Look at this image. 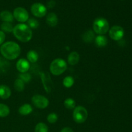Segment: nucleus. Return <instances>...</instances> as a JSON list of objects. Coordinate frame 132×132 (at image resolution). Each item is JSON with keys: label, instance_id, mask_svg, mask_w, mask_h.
<instances>
[{"label": "nucleus", "instance_id": "nucleus-1", "mask_svg": "<svg viewBox=\"0 0 132 132\" xmlns=\"http://www.w3.org/2000/svg\"><path fill=\"white\" fill-rule=\"evenodd\" d=\"M3 56L9 60H14L19 56L21 48L18 43L14 41H8L3 44L0 48Z\"/></svg>", "mask_w": 132, "mask_h": 132}, {"label": "nucleus", "instance_id": "nucleus-2", "mask_svg": "<svg viewBox=\"0 0 132 132\" xmlns=\"http://www.w3.org/2000/svg\"><path fill=\"white\" fill-rule=\"evenodd\" d=\"M13 34L19 41L23 43L28 42L32 37V31L27 24L20 23L14 27Z\"/></svg>", "mask_w": 132, "mask_h": 132}, {"label": "nucleus", "instance_id": "nucleus-3", "mask_svg": "<svg viewBox=\"0 0 132 132\" xmlns=\"http://www.w3.org/2000/svg\"><path fill=\"white\" fill-rule=\"evenodd\" d=\"M67 69V62L63 59L57 58L52 61L50 65V71L54 76H60Z\"/></svg>", "mask_w": 132, "mask_h": 132}, {"label": "nucleus", "instance_id": "nucleus-4", "mask_svg": "<svg viewBox=\"0 0 132 132\" xmlns=\"http://www.w3.org/2000/svg\"><path fill=\"white\" fill-rule=\"evenodd\" d=\"M109 23L105 18H96L93 23V30L99 35H104L109 31Z\"/></svg>", "mask_w": 132, "mask_h": 132}, {"label": "nucleus", "instance_id": "nucleus-5", "mask_svg": "<svg viewBox=\"0 0 132 132\" xmlns=\"http://www.w3.org/2000/svg\"><path fill=\"white\" fill-rule=\"evenodd\" d=\"M88 118V111L82 106H77L73 109V119L76 123L85 122Z\"/></svg>", "mask_w": 132, "mask_h": 132}, {"label": "nucleus", "instance_id": "nucleus-6", "mask_svg": "<svg viewBox=\"0 0 132 132\" xmlns=\"http://www.w3.org/2000/svg\"><path fill=\"white\" fill-rule=\"evenodd\" d=\"M14 19L21 23H24L29 19V14L27 10L23 7L15 8L13 12Z\"/></svg>", "mask_w": 132, "mask_h": 132}, {"label": "nucleus", "instance_id": "nucleus-7", "mask_svg": "<svg viewBox=\"0 0 132 132\" xmlns=\"http://www.w3.org/2000/svg\"><path fill=\"white\" fill-rule=\"evenodd\" d=\"M40 76H41V80L42 81V84L43 85L45 90L48 94L51 93L53 87H54V85H53V82L52 81L49 73L47 72L43 71L40 73Z\"/></svg>", "mask_w": 132, "mask_h": 132}, {"label": "nucleus", "instance_id": "nucleus-8", "mask_svg": "<svg viewBox=\"0 0 132 132\" xmlns=\"http://www.w3.org/2000/svg\"><path fill=\"white\" fill-rule=\"evenodd\" d=\"M32 102L34 105L39 109H45L49 105L48 99L43 95L39 94H36L32 97Z\"/></svg>", "mask_w": 132, "mask_h": 132}, {"label": "nucleus", "instance_id": "nucleus-9", "mask_svg": "<svg viewBox=\"0 0 132 132\" xmlns=\"http://www.w3.org/2000/svg\"><path fill=\"white\" fill-rule=\"evenodd\" d=\"M31 12L37 18H43L45 16L47 12L46 7L42 3H34L31 6Z\"/></svg>", "mask_w": 132, "mask_h": 132}, {"label": "nucleus", "instance_id": "nucleus-10", "mask_svg": "<svg viewBox=\"0 0 132 132\" xmlns=\"http://www.w3.org/2000/svg\"><path fill=\"white\" fill-rule=\"evenodd\" d=\"M125 31L122 27L118 25L113 26L109 30V36L114 41H120L123 37Z\"/></svg>", "mask_w": 132, "mask_h": 132}, {"label": "nucleus", "instance_id": "nucleus-11", "mask_svg": "<svg viewBox=\"0 0 132 132\" xmlns=\"http://www.w3.org/2000/svg\"><path fill=\"white\" fill-rule=\"evenodd\" d=\"M16 68L20 73H25V72H28V70L30 69L29 62L27 59L21 58L17 62Z\"/></svg>", "mask_w": 132, "mask_h": 132}, {"label": "nucleus", "instance_id": "nucleus-12", "mask_svg": "<svg viewBox=\"0 0 132 132\" xmlns=\"http://www.w3.org/2000/svg\"><path fill=\"white\" fill-rule=\"evenodd\" d=\"M46 21L47 24L50 27H55L58 23V18L55 13L50 12L46 16Z\"/></svg>", "mask_w": 132, "mask_h": 132}, {"label": "nucleus", "instance_id": "nucleus-13", "mask_svg": "<svg viewBox=\"0 0 132 132\" xmlns=\"http://www.w3.org/2000/svg\"><path fill=\"white\" fill-rule=\"evenodd\" d=\"M11 95V90L6 85H0V98L2 99H7Z\"/></svg>", "mask_w": 132, "mask_h": 132}, {"label": "nucleus", "instance_id": "nucleus-14", "mask_svg": "<svg viewBox=\"0 0 132 132\" xmlns=\"http://www.w3.org/2000/svg\"><path fill=\"white\" fill-rule=\"evenodd\" d=\"M80 60V55L77 52H72L68 56V64L74 66L79 63Z\"/></svg>", "mask_w": 132, "mask_h": 132}, {"label": "nucleus", "instance_id": "nucleus-15", "mask_svg": "<svg viewBox=\"0 0 132 132\" xmlns=\"http://www.w3.org/2000/svg\"><path fill=\"white\" fill-rule=\"evenodd\" d=\"M0 19L3 22L11 23L14 21V16L8 10H4L0 13Z\"/></svg>", "mask_w": 132, "mask_h": 132}, {"label": "nucleus", "instance_id": "nucleus-16", "mask_svg": "<svg viewBox=\"0 0 132 132\" xmlns=\"http://www.w3.org/2000/svg\"><path fill=\"white\" fill-rule=\"evenodd\" d=\"M94 41H95V44L97 47L102 48L106 46L107 43H108V39L105 36L99 35L97 37H95Z\"/></svg>", "mask_w": 132, "mask_h": 132}, {"label": "nucleus", "instance_id": "nucleus-17", "mask_svg": "<svg viewBox=\"0 0 132 132\" xmlns=\"http://www.w3.org/2000/svg\"><path fill=\"white\" fill-rule=\"evenodd\" d=\"M33 111L32 106L29 104H24L21 106L18 109V112L21 116H28V115L32 113Z\"/></svg>", "mask_w": 132, "mask_h": 132}, {"label": "nucleus", "instance_id": "nucleus-18", "mask_svg": "<svg viewBox=\"0 0 132 132\" xmlns=\"http://www.w3.org/2000/svg\"><path fill=\"white\" fill-rule=\"evenodd\" d=\"M95 38V33L91 30L86 31L82 36V39L83 41L85 43H87L92 42L93 41H94Z\"/></svg>", "mask_w": 132, "mask_h": 132}, {"label": "nucleus", "instance_id": "nucleus-19", "mask_svg": "<svg viewBox=\"0 0 132 132\" xmlns=\"http://www.w3.org/2000/svg\"><path fill=\"white\" fill-rule=\"evenodd\" d=\"M27 59L30 63H34L37 62L39 59V54L36 51L34 50H30L27 52Z\"/></svg>", "mask_w": 132, "mask_h": 132}, {"label": "nucleus", "instance_id": "nucleus-20", "mask_svg": "<svg viewBox=\"0 0 132 132\" xmlns=\"http://www.w3.org/2000/svg\"><path fill=\"white\" fill-rule=\"evenodd\" d=\"M14 88L18 92H23L24 89V82L20 79L18 78L14 83Z\"/></svg>", "mask_w": 132, "mask_h": 132}, {"label": "nucleus", "instance_id": "nucleus-21", "mask_svg": "<svg viewBox=\"0 0 132 132\" xmlns=\"http://www.w3.org/2000/svg\"><path fill=\"white\" fill-rule=\"evenodd\" d=\"M10 113V108L7 105L0 104V117H5Z\"/></svg>", "mask_w": 132, "mask_h": 132}, {"label": "nucleus", "instance_id": "nucleus-22", "mask_svg": "<svg viewBox=\"0 0 132 132\" xmlns=\"http://www.w3.org/2000/svg\"><path fill=\"white\" fill-rule=\"evenodd\" d=\"M1 31L3 32H6V33H10L12 32L14 27L10 23H7V22H3L1 25Z\"/></svg>", "mask_w": 132, "mask_h": 132}, {"label": "nucleus", "instance_id": "nucleus-23", "mask_svg": "<svg viewBox=\"0 0 132 132\" xmlns=\"http://www.w3.org/2000/svg\"><path fill=\"white\" fill-rule=\"evenodd\" d=\"M64 106L67 109L73 110L76 108V102L72 98H67L64 100Z\"/></svg>", "mask_w": 132, "mask_h": 132}, {"label": "nucleus", "instance_id": "nucleus-24", "mask_svg": "<svg viewBox=\"0 0 132 132\" xmlns=\"http://www.w3.org/2000/svg\"><path fill=\"white\" fill-rule=\"evenodd\" d=\"M74 82V79L72 76H67V77H64V79H63V84L64 87L69 88H71L73 86Z\"/></svg>", "mask_w": 132, "mask_h": 132}, {"label": "nucleus", "instance_id": "nucleus-25", "mask_svg": "<svg viewBox=\"0 0 132 132\" xmlns=\"http://www.w3.org/2000/svg\"><path fill=\"white\" fill-rule=\"evenodd\" d=\"M35 132H48V128L44 122H39L35 127Z\"/></svg>", "mask_w": 132, "mask_h": 132}, {"label": "nucleus", "instance_id": "nucleus-26", "mask_svg": "<svg viewBox=\"0 0 132 132\" xmlns=\"http://www.w3.org/2000/svg\"><path fill=\"white\" fill-rule=\"evenodd\" d=\"M27 23H28L27 25L30 28H33V29H36L39 26V23L38 21L36 19H34V18L28 19V20L27 21Z\"/></svg>", "mask_w": 132, "mask_h": 132}, {"label": "nucleus", "instance_id": "nucleus-27", "mask_svg": "<svg viewBox=\"0 0 132 132\" xmlns=\"http://www.w3.org/2000/svg\"><path fill=\"white\" fill-rule=\"evenodd\" d=\"M58 116L55 113H50L47 116V121L49 123L54 124L57 121Z\"/></svg>", "mask_w": 132, "mask_h": 132}, {"label": "nucleus", "instance_id": "nucleus-28", "mask_svg": "<svg viewBox=\"0 0 132 132\" xmlns=\"http://www.w3.org/2000/svg\"><path fill=\"white\" fill-rule=\"evenodd\" d=\"M18 78L21 79L24 83H26V82H29L31 80V78H32V77H31V75L30 74V73L25 72V73H21L19 75V77H18Z\"/></svg>", "mask_w": 132, "mask_h": 132}, {"label": "nucleus", "instance_id": "nucleus-29", "mask_svg": "<svg viewBox=\"0 0 132 132\" xmlns=\"http://www.w3.org/2000/svg\"><path fill=\"white\" fill-rule=\"evenodd\" d=\"M5 40V34L3 31L0 30V45H3Z\"/></svg>", "mask_w": 132, "mask_h": 132}, {"label": "nucleus", "instance_id": "nucleus-30", "mask_svg": "<svg viewBox=\"0 0 132 132\" xmlns=\"http://www.w3.org/2000/svg\"><path fill=\"white\" fill-rule=\"evenodd\" d=\"M55 4H56V3L54 0H50L47 3V7L49 9H53L55 6Z\"/></svg>", "mask_w": 132, "mask_h": 132}, {"label": "nucleus", "instance_id": "nucleus-31", "mask_svg": "<svg viewBox=\"0 0 132 132\" xmlns=\"http://www.w3.org/2000/svg\"><path fill=\"white\" fill-rule=\"evenodd\" d=\"M61 132H73V130L69 127H65L61 130Z\"/></svg>", "mask_w": 132, "mask_h": 132}, {"label": "nucleus", "instance_id": "nucleus-32", "mask_svg": "<svg viewBox=\"0 0 132 132\" xmlns=\"http://www.w3.org/2000/svg\"><path fill=\"white\" fill-rule=\"evenodd\" d=\"M1 59L0 58V67H1Z\"/></svg>", "mask_w": 132, "mask_h": 132}]
</instances>
